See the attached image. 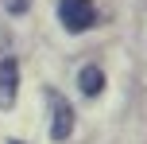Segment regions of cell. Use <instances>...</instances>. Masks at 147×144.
Returning <instances> with one entry per match:
<instances>
[{
	"mask_svg": "<svg viewBox=\"0 0 147 144\" xmlns=\"http://www.w3.org/2000/svg\"><path fill=\"white\" fill-rule=\"evenodd\" d=\"M8 144H23V140H8Z\"/></svg>",
	"mask_w": 147,
	"mask_h": 144,
	"instance_id": "obj_5",
	"label": "cell"
},
{
	"mask_svg": "<svg viewBox=\"0 0 147 144\" xmlns=\"http://www.w3.org/2000/svg\"><path fill=\"white\" fill-rule=\"evenodd\" d=\"M58 20L70 35H81L97 23V4L93 0H58Z\"/></svg>",
	"mask_w": 147,
	"mask_h": 144,
	"instance_id": "obj_1",
	"label": "cell"
},
{
	"mask_svg": "<svg viewBox=\"0 0 147 144\" xmlns=\"http://www.w3.org/2000/svg\"><path fill=\"white\" fill-rule=\"evenodd\" d=\"M47 105H51V140H70V132H74V105L54 86L47 90Z\"/></svg>",
	"mask_w": 147,
	"mask_h": 144,
	"instance_id": "obj_2",
	"label": "cell"
},
{
	"mask_svg": "<svg viewBox=\"0 0 147 144\" xmlns=\"http://www.w3.org/2000/svg\"><path fill=\"white\" fill-rule=\"evenodd\" d=\"M20 98V62L16 55H0V109H12Z\"/></svg>",
	"mask_w": 147,
	"mask_h": 144,
	"instance_id": "obj_3",
	"label": "cell"
},
{
	"mask_svg": "<svg viewBox=\"0 0 147 144\" xmlns=\"http://www.w3.org/2000/svg\"><path fill=\"white\" fill-rule=\"evenodd\" d=\"M78 86H81V93H85V98H97V93L105 90V70L97 66V62L81 66V70H78Z\"/></svg>",
	"mask_w": 147,
	"mask_h": 144,
	"instance_id": "obj_4",
	"label": "cell"
}]
</instances>
